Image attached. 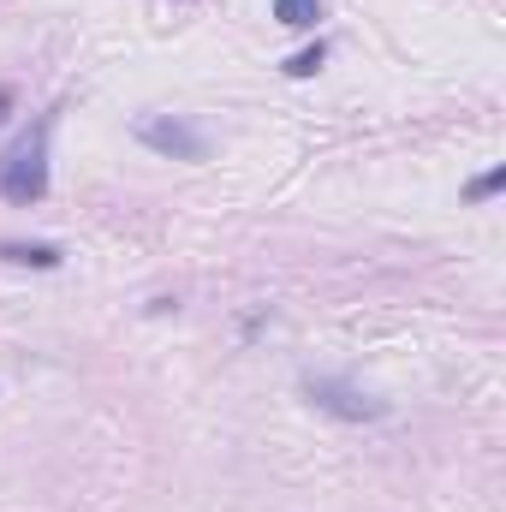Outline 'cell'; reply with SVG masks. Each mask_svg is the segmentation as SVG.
<instances>
[{"label": "cell", "mask_w": 506, "mask_h": 512, "mask_svg": "<svg viewBox=\"0 0 506 512\" xmlns=\"http://www.w3.org/2000/svg\"><path fill=\"white\" fill-rule=\"evenodd\" d=\"M48 131H54V120H36L0 155V197L18 203V209H30V203L48 197Z\"/></svg>", "instance_id": "6da1fadb"}, {"label": "cell", "mask_w": 506, "mask_h": 512, "mask_svg": "<svg viewBox=\"0 0 506 512\" xmlns=\"http://www.w3.org/2000/svg\"><path fill=\"white\" fill-rule=\"evenodd\" d=\"M304 393H310L316 411H334L346 423H376V417H387V399L364 393L358 382H340V376H304Z\"/></svg>", "instance_id": "7a4b0ae2"}, {"label": "cell", "mask_w": 506, "mask_h": 512, "mask_svg": "<svg viewBox=\"0 0 506 512\" xmlns=\"http://www.w3.org/2000/svg\"><path fill=\"white\" fill-rule=\"evenodd\" d=\"M137 143H149L155 155H173V161H203L209 155V137L185 120H137Z\"/></svg>", "instance_id": "3957f363"}, {"label": "cell", "mask_w": 506, "mask_h": 512, "mask_svg": "<svg viewBox=\"0 0 506 512\" xmlns=\"http://www.w3.org/2000/svg\"><path fill=\"white\" fill-rule=\"evenodd\" d=\"M274 18H280L286 30H310V24L322 18V0H274Z\"/></svg>", "instance_id": "277c9868"}, {"label": "cell", "mask_w": 506, "mask_h": 512, "mask_svg": "<svg viewBox=\"0 0 506 512\" xmlns=\"http://www.w3.org/2000/svg\"><path fill=\"white\" fill-rule=\"evenodd\" d=\"M0 256H6V262H36V268H54V262H60L54 245H0Z\"/></svg>", "instance_id": "5b68a950"}, {"label": "cell", "mask_w": 506, "mask_h": 512, "mask_svg": "<svg viewBox=\"0 0 506 512\" xmlns=\"http://www.w3.org/2000/svg\"><path fill=\"white\" fill-rule=\"evenodd\" d=\"M322 60H328V48L316 42V48H304V54L286 60V78H310V72H322Z\"/></svg>", "instance_id": "8992f818"}, {"label": "cell", "mask_w": 506, "mask_h": 512, "mask_svg": "<svg viewBox=\"0 0 506 512\" xmlns=\"http://www.w3.org/2000/svg\"><path fill=\"white\" fill-rule=\"evenodd\" d=\"M501 185H506V167H489L483 179H471V185H465V197H471V203H489Z\"/></svg>", "instance_id": "52a82bcc"}]
</instances>
